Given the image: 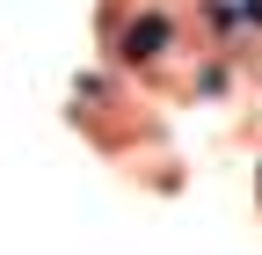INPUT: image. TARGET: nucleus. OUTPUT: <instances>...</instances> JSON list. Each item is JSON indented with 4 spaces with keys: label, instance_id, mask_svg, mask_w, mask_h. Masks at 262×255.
Instances as JSON below:
<instances>
[{
    "label": "nucleus",
    "instance_id": "f257e3e1",
    "mask_svg": "<svg viewBox=\"0 0 262 255\" xmlns=\"http://www.w3.org/2000/svg\"><path fill=\"white\" fill-rule=\"evenodd\" d=\"M160 51H168V22L160 15H139L124 29V58H160Z\"/></svg>",
    "mask_w": 262,
    "mask_h": 255
},
{
    "label": "nucleus",
    "instance_id": "f03ea898",
    "mask_svg": "<svg viewBox=\"0 0 262 255\" xmlns=\"http://www.w3.org/2000/svg\"><path fill=\"white\" fill-rule=\"evenodd\" d=\"M241 15H248V22H262V0H241Z\"/></svg>",
    "mask_w": 262,
    "mask_h": 255
}]
</instances>
